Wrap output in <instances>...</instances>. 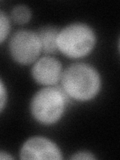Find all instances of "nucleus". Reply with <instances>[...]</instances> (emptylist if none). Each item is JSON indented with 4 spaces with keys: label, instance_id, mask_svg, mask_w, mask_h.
Returning a JSON list of instances; mask_svg holds the SVG:
<instances>
[{
    "label": "nucleus",
    "instance_id": "1",
    "mask_svg": "<svg viewBox=\"0 0 120 160\" xmlns=\"http://www.w3.org/2000/svg\"><path fill=\"white\" fill-rule=\"evenodd\" d=\"M61 85L69 98L77 101H90L99 94L102 86L97 69L89 64L76 63L62 74Z\"/></svg>",
    "mask_w": 120,
    "mask_h": 160
},
{
    "label": "nucleus",
    "instance_id": "2",
    "mask_svg": "<svg viewBox=\"0 0 120 160\" xmlns=\"http://www.w3.org/2000/svg\"><path fill=\"white\" fill-rule=\"evenodd\" d=\"M68 96L62 88L46 86L34 94L30 112L42 125H53L62 118L68 104Z\"/></svg>",
    "mask_w": 120,
    "mask_h": 160
},
{
    "label": "nucleus",
    "instance_id": "3",
    "mask_svg": "<svg viewBox=\"0 0 120 160\" xmlns=\"http://www.w3.org/2000/svg\"><path fill=\"white\" fill-rule=\"evenodd\" d=\"M96 44V34L85 23H72L58 31L57 49L65 56L79 59L91 53Z\"/></svg>",
    "mask_w": 120,
    "mask_h": 160
},
{
    "label": "nucleus",
    "instance_id": "4",
    "mask_svg": "<svg viewBox=\"0 0 120 160\" xmlns=\"http://www.w3.org/2000/svg\"><path fill=\"white\" fill-rule=\"evenodd\" d=\"M41 51V44L36 32L19 30L10 39L9 53L18 64L28 65L34 63Z\"/></svg>",
    "mask_w": 120,
    "mask_h": 160
},
{
    "label": "nucleus",
    "instance_id": "5",
    "mask_svg": "<svg viewBox=\"0 0 120 160\" xmlns=\"http://www.w3.org/2000/svg\"><path fill=\"white\" fill-rule=\"evenodd\" d=\"M21 159H62L61 151L56 143L45 137H31L25 142L20 150Z\"/></svg>",
    "mask_w": 120,
    "mask_h": 160
},
{
    "label": "nucleus",
    "instance_id": "6",
    "mask_svg": "<svg viewBox=\"0 0 120 160\" xmlns=\"http://www.w3.org/2000/svg\"><path fill=\"white\" fill-rule=\"evenodd\" d=\"M62 65L56 58L44 56L34 62L32 77L38 84L53 86L62 77Z\"/></svg>",
    "mask_w": 120,
    "mask_h": 160
},
{
    "label": "nucleus",
    "instance_id": "7",
    "mask_svg": "<svg viewBox=\"0 0 120 160\" xmlns=\"http://www.w3.org/2000/svg\"><path fill=\"white\" fill-rule=\"evenodd\" d=\"M41 44L42 51L48 54H54L58 51L57 49V36L58 30L52 26L43 27L37 32Z\"/></svg>",
    "mask_w": 120,
    "mask_h": 160
},
{
    "label": "nucleus",
    "instance_id": "8",
    "mask_svg": "<svg viewBox=\"0 0 120 160\" xmlns=\"http://www.w3.org/2000/svg\"><path fill=\"white\" fill-rule=\"evenodd\" d=\"M11 17L14 20V22L18 24H25L31 18V11L27 6L18 5V6L13 8L11 12Z\"/></svg>",
    "mask_w": 120,
    "mask_h": 160
},
{
    "label": "nucleus",
    "instance_id": "9",
    "mask_svg": "<svg viewBox=\"0 0 120 160\" xmlns=\"http://www.w3.org/2000/svg\"><path fill=\"white\" fill-rule=\"evenodd\" d=\"M10 32V19L6 13L0 11V43L5 41Z\"/></svg>",
    "mask_w": 120,
    "mask_h": 160
},
{
    "label": "nucleus",
    "instance_id": "10",
    "mask_svg": "<svg viewBox=\"0 0 120 160\" xmlns=\"http://www.w3.org/2000/svg\"><path fill=\"white\" fill-rule=\"evenodd\" d=\"M8 99V92H7V87L3 80L0 78V113H1L5 106H6Z\"/></svg>",
    "mask_w": 120,
    "mask_h": 160
},
{
    "label": "nucleus",
    "instance_id": "11",
    "mask_svg": "<svg viewBox=\"0 0 120 160\" xmlns=\"http://www.w3.org/2000/svg\"><path fill=\"white\" fill-rule=\"evenodd\" d=\"M72 159H76V160H89V159H95V157L92 154H90L89 152L86 151H80L77 152L76 154H74L71 156Z\"/></svg>",
    "mask_w": 120,
    "mask_h": 160
},
{
    "label": "nucleus",
    "instance_id": "12",
    "mask_svg": "<svg viewBox=\"0 0 120 160\" xmlns=\"http://www.w3.org/2000/svg\"><path fill=\"white\" fill-rule=\"evenodd\" d=\"M1 159H12V156H10L8 153L4 151H0V160Z\"/></svg>",
    "mask_w": 120,
    "mask_h": 160
}]
</instances>
